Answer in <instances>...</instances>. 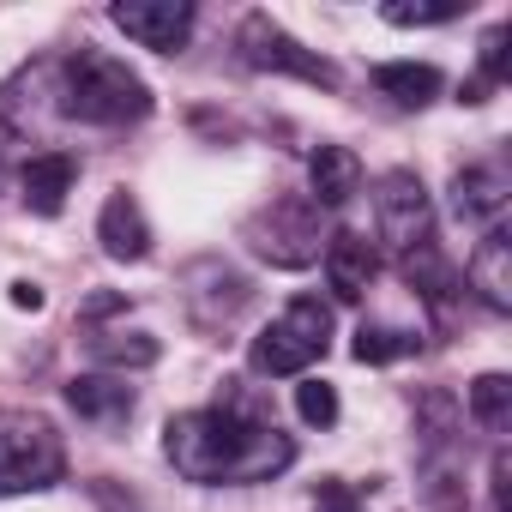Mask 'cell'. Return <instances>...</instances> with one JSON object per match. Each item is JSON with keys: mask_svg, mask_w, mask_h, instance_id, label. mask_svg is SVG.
Returning <instances> with one entry per match:
<instances>
[{"mask_svg": "<svg viewBox=\"0 0 512 512\" xmlns=\"http://www.w3.org/2000/svg\"><path fill=\"white\" fill-rule=\"evenodd\" d=\"M163 452L187 482H272L296 464V440L272 422V410L229 386L211 410L175 416L163 428Z\"/></svg>", "mask_w": 512, "mask_h": 512, "instance_id": "cell-1", "label": "cell"}, {"mask_svg": "<svg viewBox=\"0 0 512 512\" xmlns=\"http://www.w3.org/2000/svg\"><path fill=\"white\" fill-rule=\"evenodd\" d=\"M61 109L91 127H127L151 115V85L103 49H79L73 61H61Z\"/></svg>", "mask_w": 512, "mask_h": 512, "instance_id": "cell-2", "label": "cell"}, {"mask_svg": "<svg viewBox=\"0 0 512 512\" xmlns=\"http://www.w3.org/2000/svg\"><path fill=\"white\" fill-rule=\"evenodd\" d=\"M326 350H332V308L320 296H296L260 338H253L247 362H253V374L284 380V374H308Z\"/></svg>", "mask_w": 512, "mask_h": 512, "instance_id": "cell-3", "label": "cell"}, {"mask_svg": "<svg viewBox=\"0 0 512 512\" xmlns=\"http://www.w3.org/2000/svg\"><path fill=\"white\" fill-rule=\"evenodd\" d=\"M67 470V446L61 434L31 416V410H0V500L7 494H37L55 488Z\"/></svg>", "mask_w": 512, "mask_h": 512, "instance_id": "cell-4", "label": "cell"}, {"mask_svg": "<svg viewBox=\"0 0 512 512\" xmlns=\"http://www.w3.org/2000/svg\"><path fill=\"white\" fill-rule=\"evenodd\" d=\"M235 43H241V61L247 67H260V73H290V79H308V85H338V67L326 61V55H314V49H302L278 19H266V13H247L241 19V31H235Z\"/></svg>", "mask_w": 512, "mask_h": 512, "instance_id": "cell-5", "label": "cell"}, {"mask_svg": "<svg viewBox=\"0 0 512 512\" xmlns=\"http://www.w3.org/2000/svg\"><path fill=\"white\" fill-rule=\"evenodd\" d=\"M374 223H380V241L398 253V260H404V253H416V247H428V241H434V205H428L422 175H410V169L380 175Z\"/></svg>", "mask_w": 512, "mask_h": 512, "instance_id": "cell-6", "label": "cell"}, {"mask_svg": "<svg viewBox=\"0 0 512 512\" xmlns=\"http://www.w3.org/2000/svg\"><path fill=\"white\" fill-rule=\"evenodd\" d=\"M247 241L272 266H308L320 253V217H314L308 199H278V205H266L247 223Z\"/></svg>", "mask_w": 512, "mask_h": 512, "instance_id": "cell-7", "label": "cell"}, {"mask_svg": "<svg viewBox=\"0 0 512 512\" xmlns=\"http://www.w3.org/2000/svg\"><path fill=\"white\" fill-rule=\"evenodd\" d=\"M109 19H115L139 49L181 55L187 37H193V0H115Z\"/></svg>", "mask_w": 512, "mask_h": 512, "instance_id": "cell-8", "label": "cell"}, {"mask_svg": "<svg viewBox=\"0 0 512 512\" xmlns=\"http://www.w3.org/2000/svg\"><path fill=\"white\" fill-rule=\"evenodd\" d=\"M374 278H380L374 241L356 235V229H338V235L326 241V284H332V296H338V302H362V296L374 290Z\"/></svg>", "mask_w": 512, "mask_h": 512, "instance_id": "cell-9", "label": "cell"}, {"mask_svg": "<svg viewBox=\"0 0 512 512\" xmlns=\"http://www.w3.org/2000/svg\"><path fill=\"white\" fill-rule=\"evenodd\" d=\"M464 278H470V290H476L494 314H512V235H506V223L482 229V241H476V253H470Z\"/></svg>", "mask_w": 512, "mask_h": 512, "instance_id": "cell-10", "label": "cell"}, {"mask_svg": "<svg viewBox=\"0 0 512 512\" xmlns=\"http://www.w3.org/2000/svg\"><path fill=\"white\" fill-rule=\"evenodd\" d=\"M97 241L109 260H145L151 253V229H145V211L133 193H109V205L97 217Z\"/></svg>", "mask_w": 512, "mask_h": 512, "instance_id": "cell-11", "label": "cell"}, {"mask_svg": "<svg viewBox=\"0 0 512 512\" xmlns=\"http://www.w3.org/2000/svg\"><path fill=\"white\" fill-rule=\"evenodd\" d=\"M67 404L97 428H121L133 416V386L115 374H79V380H67Z\"/></svg>", "mask_w": 512, "mask_h": 512, "instance_id": "cell-12", "label": "cell"}, {"mask_svg": "<svg viewBox=\"0 0 512 512\" xmlns=\"http://www.w3.org/2000/svg\"><path fill=\"white\" fill-rule=\"evenodd\" d=\"M308 187H314V205H326V211L350 205L356 187H362V163H356V151H350V145H320V151L308 157Z\"/></svg>", "mask_w": 512, "mask_h": 512, "instance_id": "cell-13", "label": "cell"}, {"mask_svg": "<svg viewBox=\"0 0 512 512\" xmlns=\"http://www.w3.org/2000/svg\"><path fill=\"white\" fill-rule=\"evenodd\" d=\"M73 181H79V163H73L67 151H43V157H31V163H25V175H19L25 205H31L37 217H55V211L67 205Z\"/></svg>", "mask_w": 512, "mask_h": 512, "instance_id": "cell-14", "label": "cell"}, {"mask_svg": "<svg viewBox=\"0 0 512 512\" xmlns=\"http://www.w3.org/2000/svg\"><path fill=\"white\" fill-rule=\"evenodd\" d=\"M452 211L464 217V223H482V229H494L500 217H506V175L500 169H458L452 175Z\"/></svg>", "mask_w": 512, "mask_h": 512, "instance_id": "cell-15", "label": "cell"}, {"mask_svg": "<svg viewBox=\"0 0 512 512\" xmlns=\"http://www.w3.org/2000/svg\"><path fill=\"white\" fill-rule=\"evenodd\" d=\"M374 91L392 97L398 109H422V103H434L440 73L428 61H386V67H374Z\"/></svg>", "mask_w": 512, "mask_h": 512, "instance_id": "cell-16", "label": "cell"}, {"mask_svg": "<svg viewBox=\"0 0 512 512\" xmlns=\"http://www.w3.org/2000/svg\"><path fill=\"white\" fill-rule=\"evenodd\" d=\"M398 272H404V284H410V290H422L434 308H440V302L458 290V278H452V266L440 260V247H434V241H428V247H416V253H404V260H398Z\"/></svg>", "mask_w": 512, "mask_h": 512, "instance_id": "cell-17", "label": "cell"}, {"mask_svg": "<svg viewBox=\"0 0 512 512\" xmlns=\"http://www.w3.org/2000/svg\"><path fill=\"white\" fill-rule=\"evenodd\" d=\"M356 362L362 368H386V362H404L410 350H416V332H404V326H380V320H362V332H356Z\"/></svg>", "mask_w": 512, "mask_h": 512, "instance_id": "cell-18", "label": "cell"}, {"mask_svg": "<svg viewBox=\"0 0 512 512\" xmlns=\"http://www.w3.org/2000/svg\"><path fill=\"white\" fill-rule=\"evenodd\" d=\"M91 356L109 362V368H151L163 350H157L151 332H103V338H91Z\"/></svg>", "mask_w": 512, "mask_h": 512, "instance_id": "cell-19", "label": "cell"}, {"mask_svg": "<svg viewBox=\"0 0 512 512\" xmlns=\"http://www.w3.org/2000/svg\"><path fill=\"white\" fill-rule=\"evenodd\" d=\"M470 422H482V428H506L512 422V380L506 374H482L476 386H470Z\"/></svg>", "mask_w": 512, "mask_h": 512, "instance_id": "cell-20", "label": "cell"}, {"mask_svg": "<svg viewBox=\"0 0 512 512\" xmlns=\"http://www.w3.org/2000/svg\"><path fill=\"white\" fill-rule=\"evenodd\" d=\"M296 410H302V422L332 428V422H338V392H332L326 380H302V386H296Z\"/></svg>", "mask_w": 512, "mask_h": 512, "instance_id": "cell-21", "label": "cell"}, {"mask_svg": "<svg viewBox=\"0 0 512 512\" xmlns=\"http://www.w3.org/2000/svg\"><path fill=\"white\" fill-rule=\"evenodd\" d=\"M464 7L458 0H446V7H404V0H392L386 7V25H446V19H458Z\"/></svg>", "mask_w": 512, "mask_h": 512, "instance_id": "cell-22", "label": "cell"}, {"mask_svg": "<svg viewBox=\"0 0 512 512\" xmlns=\"http://www.w3.org/2000/svg\"><path fill=\"white\" fill-rule=\"evenodd\" d=\"M494 79H506V25H494L482 37V79L476 85H494Z\"/></svg>", "mask_w": 512, "mask_h": 512, "instance_id": "cell-23", "label": "cell"}, {"mask_svg": "<svg viewBox=\"0 0 512 512\" xmlns=\"http://www.w3.org/2000/svg\"><path fill=\"white\" fill-rule=\"evenodd\" d=\"M314 512H362V494H356L350 482H320Z\"/></svg>", "mask_w": 512, "mask_h": 512, "instance_id": "cell-24", "label": "cell"}, {"mask_svg": "<svg viewBox=\"0 0 512 512\" xmlns=\"http://www.w3.org/2000/svg\"><path fill=\"white\" fill-rule=\"evenodd\" d=\"M506 476H512V458L494 452V512H512V506H506Z\"/></svg>", "mask_w": 512, "mask_h": 512, "instance_id": "cell-25", "label": "cell"}, {"mask_svg": "<svg viewBox=\"0 0 512 512\" xmlns=\"http://www.w3.org/2000/svg\"><path fill=\"white\" fill-rule=\"evenodd\" d=\"M13 308H31V314H37V308H43V290H37V284H13Z\"/></svg>", "mask_w": 512, "mask_h": 512, "instance_id": "cell-26", "label": "cell"}, {"mask_svg": "<svg viewBox=\"0 0 512 512\" xmlns=\"http://www.w3.org/2000/svg\"><path fill=\"white\" fill-rule=\"evenodd\" d=\"M115 308H127V302H121V296H91V308H85V314H91V320H103V314H115Z\"/></svg>", "mask_w": 512, "mask_h": 512, "instance_id": "cell-27", "label": "cell"}]
</instances>
